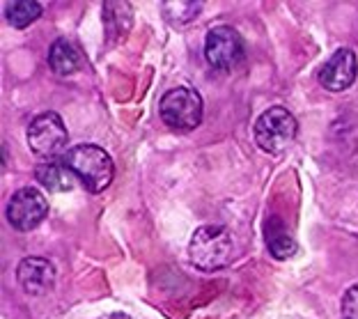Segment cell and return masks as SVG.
I'll list each match as a JSON object with an SVG mask.
<instances>
[{
	"instance_id": "6da1fadb",
	"label": "cell",
	"mask_w": 358,
	"mask_h": 319,
	"mask_svg": "<svg viewBox=\"0 0 358 319\" xmlns=\"http://www.w3.org/2000/svg\"><path fill=\"white\" fill-rule=\"evenodd\" d=\"M62 163L71 170L78 184H83L90 193H101L110 186L115 177V166L108 152L99 145L80 143L69 147L62 154Z\"/></svg>"
},
{
	"instance_id": "7a4b0ae2",
	"label": "cell",
	"mask_w": 358,
	"mask_h": 319,
	"mask_svg": "<svg viewBox=\"0 0 358 319\" xmlns=\"http://www.w3.org/2000/svg\"><path fill=\"white\" fill-rule=\"evenodd\" d=\"M234 255V239L227 227L205 225L198 227L189 243V260L200 271H218L227 267Z\"/></svg>"
},
{
	"instance_id": "3957f363",
	"label": "cell",
	"mask_w": 358,
	"mask_h": 319,
	"mask_svg": "<svg viewBox=\"0 0 358 319\" xmlns=\"http://www.w3.org/2000/svg\"><path fill=\"white\" fill-rule=\"evenodd\" d=\"M161 120L166 122V127L179 134H189V131L198 129L202 115H205V104L202 97L195 92L193 87H173L161 97L159 104Z\"/></svg>"
},
{
	"instance_id": "277c9868",
	"label": "cell",
	"mask_w": 358,
	"mask_h": 319,
	"mask_svg": "<svg viewBox=\"0 0 358 319\" xmlns=\"http://www.w3.org/2000/svg\"><path fill=\"white\" fill-rule=\"evenodd\" d=\"M296 134H299V122L282 106L266 108L253 127L257 147H262L268 154H280L282 150H287L296 141Z\"/></svg>"
},
{
	"instance_id": "5b68a950",
	"label": "cell",
	"mask_w": 358,
	"mask_h": 319,
	"mask_svg": "<svg viewBox=\"0 0 358 319\" xmlns=\"http://www.w3.org/2000/svg\"><path fill=\"white\" fill-rule=\"evenodd\" d=\"M67 127H64L58 113L53 111L42 113L28 125V145L32 154H37L42 159L58 157L62 147L67 145Z\"/></svg>"
},
{
	"instance_id": "8992f818",
	"label": "cell",
	"mask_w": 358,
	"mask_h": 319,
	"mask_svg": "<svg viewBox=\"0 0 358 319\" xmlns=\"http://www.w3.org/2000/svg\"><path fill=\"white\" fill-rule=\"evenodd\" d=\"M243 53H246V48H243L241 35L232 26H216L207 32L205 58L214 69H234L243 60Z\"/></svg>"
},
{
	"instance_id": "52a82bcc",
	"label": "cell",
	"mask_w": 358,
	"mask_h": 319,
	"mask_svg": "<svg viewBox=\"0 0 358 319\" xmlns=\"http://www.w3.org/2000/svg\"><path fill=\"white\" fill-rule=\"evenodd\" d=\"M48 214V202L42 191H37L35 186H26V189L16 191L10 202H7L5 216L10 220V225L19 232H30L39 227V223Z\"/></svg>"
},
{
	"instance_id": "ba28073f",
	"label": "cell",
	"mask_w": 358,
	"mask_h": 319,
	"mask_svg": "<svg viewBox=\"0 0 358 319\" xmlns=\"http://www.w3.org/2000/svg\"><path fill=\"white\" fill-rule=\"evenodd\" d=\"M358 76V58L352 48H338L331 58L324 62V67L317 73L324 90L331 92H345L354 85Z\"/></svg>"
},
{
	"instance_id": "9c48e42d",
	"label": "cell",
	"mask_w": 358,
	"mask_h": 319,
	"mask_svg": "<svg viewBox=\"0 0 358 319\" xmlns=\"http://www.w3.org/2000/svg\"><path fill=\"white\" fill-rule=\"evenodd\" d=\"M16 278L26 294L42 297L55 285V267L44 257H26L16 267Z\"/></svg>"
},
{
	"instance_id": "30bf717a",
	"label": "cell",
	"mask_w": 358,
	"mask_h": 319,
	"mask_svg": "<svg viewBox=\"0 0 358 319\" xmlns=\"http://www.w3.org/2000/svg\"><path fill=\"white\" fill-rule=\"evenodd\" d=\"M48 67L58 76H74L83 67V51L69 37L55 39L51 48H48Z\"/></svg>"
},
{
	"instance_id": "8fae6325",
	"label": "cell",
	"mask_w": 358,
	"mask_h": 319,
	"mask_svg": "<svg viewBox=\"0 0 358 319\" xmlns=\"http://www.w3.org/2000/svg\"><path fill=\"white\" fill-rule=\"evenodd\" d=\"M264 241H266L268 253H271L273 257H278V260H287V257H292L296 253L294 234H292L287 227H285L282 218H278V216L266 218V223H264Z\"/></svg>"
},
{
	"instance_id": "7c38bea8",
	"label": "cell",
	"mask_w": 358,
	"mask_h": 319,
	"mask_svg": "<svg viewBox=\"0 0 358 319\" xmlns=\"http://www.w3.org/2000/svg\"><path fill=\"white\" fill-rule=\"evenodd\" d=\"M37 182L44 186V189L53 191V193H62V191H71L74 189L76 177L71 175V170L64 166V163H44L35 170Z\"/></svg>"
},
{
	"instance_id": "4fadbf2b",
	"label": "cell",
	"mask_w": 358,
	"mask_h": 319,
	"mask_svg": "<svg viewBox=\"0 0 358 319\" xmlns=\"http://www.w3.org/2000/svg\"><path fill=\"white\" fill-rule=\"evenodd\" d=\"M42 5L35 3V0H12V3H7L5 7V19L10 26L14 28H28L32 26L39 16H42Z\"/></svg>"
},
{
	"instance_id": "5bb4252c",
	"label": "cell",
	"mask_w": 358,
	"mask_h": 319,
	"mask_svg": "<svg viewBox=\"0 0 358 319\" xmlns=\"http://www.w3.org/2000/svg\"><path fill=\"white\" fill-rule=\"evenodd\" d=\"M202 12V3H166L164 14L173 26H186Z\"/></svg>"
},
{
	"instance_id": "9a60e30c",
	"label": "cell",
	"mask_w": 358,
	"mask_h": 319,
	"mask_svg": "<svg viewBox=\"0 0 358 319\" xmlns=\"http://www.w3.org/2000/svg\"><path fill=\"white\" fill-rule=\"evenodd\" d=\"M343 315L345 319H358V285L349 288L343 299Z\"/></svg>"
}]
</instances>
